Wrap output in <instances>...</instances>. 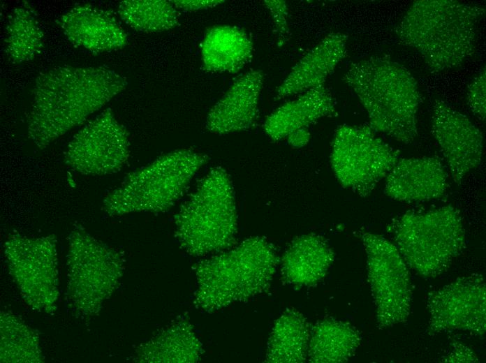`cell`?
<instances>
[{
	"instance_id": "2e32d148",
	"label": "cell",
	"mask_w": 486,
	"mask_h": 363,
	"mask_svg": "<svg viewBox=\"0 0 486 363\" xmlns=\"http://www.w3.org/2000/svg\"><path fill=\"white\" fill-rule=\"evenodd\" d=\"M263 80L260 70H251L237 77L208 112L207 129L225 135L251 128L258 119Z\"/></svg>"
},
{
	"instance_id": "30bf717a",
	"label": "cell",
	"mask_w": 486,
	"mask_h": 363,
	"mask_svg": "<svg viewBox=\"0 0 486 363\" xmlns=\"http://www.w3.org/2000/svg\"><path fill=\"white\" fill-rule=\"evenodd\" d=\"M429 335L462 331L483 336L486 329V286L480 274L457 279L427 298Z\"/></svg>"
},
{
	"instance_id": "5b68a950",
	"label": "cell",
	"mask_w": 486,
	"mask_h": 363,
	"mask_svg": "<svg viewBox=\"0 0 486 363\" xmlns=\"http://www.w3.org/2000/svg\"><path fill=\"white\" fill-rule=\"evenodd\" d=\"M175 236L189 255L199 256L231 247L237 232L231 180L220 167L203 177L175 218Z\"/></svg>"
},
{
	"instance_id": "4fadbf2b",
	"label": "cell",
	"mask_w": 486,
	"mask_h": 363,
	"mask_svg": "<svg viewBox=\"0 0 486 363\" xmlns=\"http://www.w3.org/2000/svg\"><path fill=\"white\" fill-rule=\"evenodd\" d=\"M432 133L449 166L453 182L460 184L482 161L481 131L468 117L436 99L433 105Z\"/></svg>"
},
{
	"instance_id": "4316f807",
	"label": "cell",
	"mask_w": 486,
	"mask_h": 363,
	"mask_svg": "<svg viewBox=\"0 0 486 363\" xmlns=\"http://www.w3.org/2000/svg\"><path fill=\"white\" fill-rule=\"evenodd\" d=\"M485 75L484 67L472 80L466 93V100L471 110L481 121H485L486 115Z\"/></svg>"
},
{
	"instance_id": "52a82bcc",
	"label": "cell",
	"mask_w": 486,
	"mask_h": 363,
	"mask_svg": "<svg viewBox=\"0 0 486 363\" xmlns=\"http://www.w3.org/2000/svg\"><path fill=\"white\" fill-rule=\"evenodd\" d=\"M207 161L206 154L190 149L164 154L129 175L106 197L104 208L111 215L168 211Z\"/></svg>"
},
{
	"instance_id": "484cf974",
	"label": "cell",
	"mask_w": 486,
	"mask_h": 363,
	"mask_svg": "<svg viewBox=\"0 0 486 363\" xmlns=\"http://www.w3.org/2000/svg\"><path fill=\"white\" fill-rule=\"evenodd\" d=\"M118 13L131 27L142 32L168 31L179 24L178 12L171 1H122Z\"/></svg>"
},
{
	"instance_id": "9a60e30c",
	"label": "cell",
	"mask_w": 486,
	"mask_h": 363,
	"mask_svg": "<svg viewBox=\"0 0 486 363\" xmlns=\"http://www.w3.org/2000/svg\"><path fill=\"white\" fill-rule=\"evenodd\" d=\"M385 177V195L408 203L441 198L448 186L447 172L435 156L399 158Z\"/></svg>"
},
{
	"instance_id": "3957f363",
	"label": "cell",
	"mask_w": 486,
	"mask_h": 363,
	"mask_svg": "<svg viewBox=\"0 0 486 363\" xmlns=\"http://www.w3.org/2000/svg\"><path fill=\"white\" fill-rule=\"evenodd\" d=\"M358 96L370 127L404 144L418 137L420 94L411 73L387 56L353 62L343 77Z\"/></svg>"
},
{
	"instance_id": "6da1fadb",
	"label": "cell",
	"mask_w": 486,
	"mask_h": 363,
	"mask_svg": "<svg viewBox=\"0 0 486 363\" xmlns=\"http://www.w3.org/2000/svg\"><path fill=\"white\" fill-rule=\"evenodd\" d=\"M124 77L105 67L59 66L36 77L27 132L43 149L82 124L126 87Z\"/></svg>"
},
{
	"instance_id": "7a4b0ae2",
	"label": "cell",
	"mask_w": 486,
	"mask_h": 363,
	"mask_svg": "<svg viewBox=\"0 0 486 363\" xmlns=\"http://www.w3.org/2000/svg\"><path fill=\"white\" fill-rule=\"evenodd\" d=\"M483 6L454 0L415 1L395 28L398 40L442 73L461 66L473 54Z\"/></svg>"
},
{
	"instance_id": "83f0119b",
	"label": "cell",
	"mask_w": 486,
	"mask_h": 363,
	"mask_svg": "<svg viewBox=\"0 0 486 363\" xmlns=\"http://www.w3.org/2000/svg\"><path fill=\"white\" fill-rule=\"evenodd\" d=\"M263 4L269 10L278 37V43L281 45L289 34L288 8L285 1L266 0Z\"/></svg>"
},
{
	"instance_id": "cb8c5ba5",
	"label": "cell",
	"mask_w": 486,
	"mask_h": 363,
	"mask_svg": "<svg viewBox=\"0 0 486 363\" xmlns=\"http://www.w3.org/2000/svg\"><path fill=\"white\" fill-rule=\"evenodd\" d=\"M311 328L295 309L284 311L274 323L267 346L265 362L301 363L307 360Z\"/></svg>"
},
{
	"instance_id": "277c9868",
	"label": "cell",
	"mask_w": 486,
	"mask_h": 363,
	"mask_svg": "<svg viewBox=\"0 0 486 363\" xmlns=\"http://www.w3.org/2000/svg\"><path fill=\"white\" fill-rule=\"evenodd\" d=\"M279 262L270 242L250 237L196 267V307L209 312L246 301L270 286Z\"/></svg>"
},
{
	"instance_id": "7c38bea8",
	"label": "cell",
	"mask_w": 486,
	"mask_h": 363,
	"mask_svg": "<svg viewBox=\"0 0 486 363\" xmlns=\"http://www.w3.org/2000/svg\"><path fill=\"white\" fill-rule=\"evenodd\" d=\"M6 253L13 277L30 305L45 307L53 304L57 294L54 239L13 237L6 242Z\"/></svg>"
},
{
	"instance_id": "f1b7e54d",
	"label": "cell",
	"mask_w": 486,
	"mask_h": 363,
	"mask_svg": "<svg viewBox=\"0 0 486 363\" xmlns=\"http://www.w3.org/2000/svg\"><path fill=\"white\" fill-rule=\"evenodd\" d=\"M476 353L462 343L454 342L451 352L441 359L443 362H478Z\"/></svg>"
},
{
	"instance_id": "ac0fdd59",
	"label": "cell",
	"mask_w": 486,
	"mask_h": 363,
	"mask_svg": "<svg viewBox=\"0 0 486 363\" xmlns=\"http://www.w3.org/2000/svg\"><path fill=\"white\" fill-rule=\"evenodd\" d=\"M347 39V35L340 32L325 36L293 66L278 86L276 97L281 99L324 85L345 57Z\"/></svg>"
},
{
	"instance_id": "7402d4cb",
	"label": "cell",
	"mask_w": 486,
	"mask_h": 363,
	"mask_svg": "<svg viewBox=\"0 0 486 363\" xmlns=\"http://www.w3.org/2000/svg\"><path fill=\"white\" fill-rule=\"evenodd\" d=\"M359 331L348 323L325 318L311 328L307 360L312 363L348 361L360 344Z\"/></svg>"
},
{
	"instance_id": "ffe728a7",
	"label": "cell",
	"mask_w": 486,
	"mask_h": 363,
	"mask_svg": "<svg viewBox=\"0 0 486 363\" xmlns=\"http://www.w3.org/2000/svg\"><path fill=\"white\" fill-rule=\"evenodd\" d=\"M335 112L334 98L324 84L309 89L279 107L267 117L263 129L272 140H281Z\"/></svg>"
},
{
	"instance_id": "d6986e66",
	"label": "cell",
	"mask_w": 486,
	"mask_h": 363,
	"mask_svg": "<svg viewBox=\"0 0 486 363\" xmlns=\"http://www.w3.org/2000/svg\"><path fill=\"white\" fill-rule=\"evenodd\" d=\"M334 260V253L323 237L299 236L280 260L282 279L295 288L314 286L325 277Z\"/></svg>"
},
{
	"instance_id": "d4e9b609",
	"label": "cell",
	"mask_w": 486,
	"mask_h": 363,
	"mask_svg": "<svg viewBox=\"0 0 486 363\" xmlns=\"http://www.w3.org/2000/svg\"><path fill=\"white\" fill-rule=\"evenodd\" d=\"M6 30V52L12 63L30 61L40 52L43 34L29 6L21 5L12 11Z\"/></svg>"
},
{
	"instance_id": "44dd1931",
	"label": "cell",
	"mask_w": 486,
	"mask_h": 363,
	"mask_svg": "<svg viewBox=\"0 0 486 363\" xmlns=\"http://www.w3.org/2000/svg\"><path fill=\"white\" fill-rule=\"evenodd\" d=\"M253 42L243 29L216 25L207 30L201 44L203 68L207 72L235 73L251 60Z\"/></svg>"
},
{
	"instance_id": "603a6c76",
	"label": "cell",
	"mask_w": 486,
	"mask_h": 363,
	"mask_svg": "<svg viewBox=\"0 0 486 363\" xmlns=\"http://www.w3.org/2000/svg\"><path fill=\"white\" fill-rule=\"evenodd\" d=\"M202 348L190 323L181 319L170 325L136 351L142 362H195Z\"/></svg>"
},
{
	"instance_id": "f546056e",
	"label": "cell",
	"mask_w": 486,
	"mask_h": 363,
	"mask_svg": "<svg viewBox=\"0 0 486 363\" xmlns=\"http://www.w3.org/2000/svg\"><path fill=\"white\" fill-rule=\"evenodd\" d=\"M176 8L184 11H196L214 8L224 2L222 0H172Z\"/></svg>"
},
{
	"instance_id": "8fae6325",
	"label": "cell",
	"mask_w": 486,
	"mask_h": 363,
	"mask_svg": "<svg viewBox=\"0 0 486 363\" xmlns=\"http://www.w3.org/2000/svg\"><path fill=\"white\" fill-rule=\"evenodd\" d=\"M126 128L106 110L81 129L70 142L66 162L87 175H106L118 171L129 156Z\"/></svg>"
},
{
	"instance_id": "9c48e42d",
	"label": "cell",
	"mask_w": 486,
	"mask_h": 363,
	"mask_svg": "<svg viewBox=\"0 0 486 363\" xmlns=\"http://www.w3.org/2000/svg\"><path fill=\"white\" fill-rule=\"evenodd\" d=\"M367 254V279L379 329L405 322L410 315L412 286L408 265L395 244L381 235L358 232Z\"/></svg>"
},
{
	"instance_id": "5bb4252c",
	"label": "cell",
	"mask_w": 486,
	"mask_h": 363,
	"mask_svg": "<svg viewBox=\"0 0 486 363\" xmlns=\"http://www.w3.org/2000/svg\"><path fill=\"white\" fill-rule=\"evenodd\" d=\"M69 267L88 271L87 276L71 287L73 300L80 306L98 307L115 288L122 274V260L115 251L79 231L71 238Z\"/></svg>"
},
{
	"instance_id": "e0dca14e",
	"label": "cell",
	"mask_w": 486,
	"mask_h": 363,
	"mask_svg": "<svg viewBox=\"0 0 486 363\" xmlns=\"http://www.w3.org/2000/svg\"><path fill=\"white\" fill-rule=\"evenodd\" d=\"M59 23L70 41L92 52L119 50L128 42L126 33L115 16L90 4L72 8Z\"/></svg>"
},
{
	"instance_id": "ba28073f",
	"label": "cell",
	"mask_w": 486,
	"mask_h": 363,
	"mask_svg": "<svg viewBox=\"0 0 486 363\" xmlns=\"http://www.w3.org/2000/svg\"><path fill=\"white\" fill-rule=\"evenodd\" d=\"M399 158L370 126L344 124L335 131L332 168L340 184L360 196L369 195Z\"/></svg>"
},
{
	"instance_id": "4dcf8cb0",
	"label": "cell",
	"mask_w": 486,
	"mask_h": 363,
	"mask_svg": "<svg viewBox=\"0 0 486 363\" xmlns=\"http://www.w3.org/2000/svg\"><path fill=\"white\" fill-rule=\"evenodd\" d=\"M311 135L307 128L298 129L288 135V143L293 147L300 148L309 141Z\"/></svg>"
},
{
	"instance_id": "8992f818",
	"label": "cell",
	"mask_w": 486,
	"mask_h": 363,
	"mask_svg": "<svg viewBox=\"0 0 486 363\" xmlns=\"http://www.w3.org/2000/svg\"><path fill=\"white\" fill-rule=\"evenodd\" d=\"M390 230L406 265L426 278L446 272L466 245L460 214L450 205L405 213Z\"/></svg>"
}]
</instances>
